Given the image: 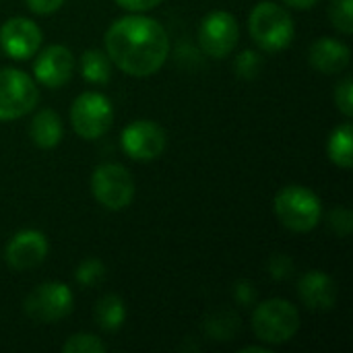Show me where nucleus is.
I'll return each instance as SVG.
<instances>
[{
	"label": "nucleus",
	"mask_w": 353,
	"mask_h": 353,
	"mask_svg": "<svg viewBox=\"0 0 353 353\" xmlns=\"http://www.w3.org/2000/svg\"><path fill=\"white\" fill-rule=\"evenodd\" d=\"M105 54L130 77H151L168 60V31L149 17L126 14L116 19L105 31Z\"/></svg>",
	"instance_id": "f257e3e1"
},
{
	"label": "nucleus",
	"mask_w": 353,
	"mask_h": 353,
	"mask_svg": "<svg viewBox=\"0 0 353 353\" xmlns=\"http://www.w3.org/2000/svg\"><path fill=\"white\" fill-rule=\"evenodd\" d=\"M248 31L254 43L265 52H279L294 39L292 14L275 2H259L248 17Z\"/></svg>",
	"instance_id": "f03ea898"
},
{
	"label": "nucleus",
	"mask_w": 353,
	"mask_h": 353,
	"mask_svg": "<svg viewBox=\"0 0 353 353\" xmlns=\"http://www.w3.org/2000/svg\"><path fill=\"white\" fill-rule=\"evenodd\" d=\"M273 207L281 225L298 234L314 230L323 215V203L316 192L298 184L281 188L275 194Z\"/></svg>",
	"instance_id": "7ed1b4c3"
},
{
	"label": "nucleus",
	"mask_w": 353,
	"mask_h": 353,
	"mask_svg": "<svg viewBox=\"0 0 353 353\" xmlns=\"http://www.w3.org/2000/svg\"><path fill=\"white\" fill-rule=\"evenodd\" d=\"M300 329L298 308L281 298L267 300L259 304L252 312V331L254 335L271 345L288 343L296 337Z\"/></svg>",
	"instance_id": "20e7f679"
},
{
	"label": "nucleus",
	"mask_w": 353,
	"mask_h": 353,
	"mask_svg": "<svg viewBox=\"0 0 353 353\" xmlns=\"http://www.w3.org/2000/svg\"><path fill=\"white\" fill-rule=\"evenodd\" d=\"M39 101L37 83L19 68L0 70V122L29 114Z\"/></svg>",
	"instance_id": "39448f33"
},
{
	"label": "nucleus",
	"mask_w": 353,
	"mask_h": 353,
	"mask_svg": "<svg viewBox=\"0 0 353 353\" xmlns=\"http://www.w3.org/2000/svg\"><path fill=\"white\" fill-rule=\"evenodd\" d=\"M91 190L101 207L122 211L134 199V180L124 165L101 163L91 176Z\"/></svg>",
	"instance_id": "423d86ee"
},
{
	"label": "nucleus",
	"mask_w": 353,
	"mask_h": 353,
	"mask_svg": "<svg viewBox=\"0 0 353 353\" xmlns=\"http://www.w3.org/2000/svg\"><path fill=\"white\" fill-rule=\"evenodd\" d=\"M70 122L81 139H99L110 130L114 122L112 101L97 91L81 93L70 108Z\"/></svg>",
	"instance_id": "0eeeda50"
},
{
	"label": "nucleus",
	"mask_w": 353,
	"mask_h": 353,
	"mask_svg": "<svg viewBox=\"0 0 353 353\" xmlns=\"http://www.w3.org/2000/svg\"><path fill=\"white\" fill-rule=\"evenodd\" d=\"M72 292L66 283L48 281L37 285L23 302L25 314L41 325H52L72 312Z\"/></svg>",
	"instance_id": "6e6552de"
},
{
	"label": "nucleus",
	"mask_w": 353,
	"mask_h": 353,
	"mask_svg": "<svg viewBox=\"0 0 353 353\" xmlns=\"http://www.w3.org/2000/svg\"><path fill=\"white\" fill-rule=\"evenodd\" d=\"M240 39V27L232 12L213 10L209 12L199 27L201 50L211 58H225L234 52Z\"/></svg>",
	"instance_id": "1a4fd4ad"
},
{
	"label": "nucleus",
	"mask_w": 353,
	"mask_h": 353,
	"mask_svg": "<svg viewBox=\"0 0 353 353\" xmlns=\"http://www.w3.org/2000/svg\"><path fill=\"white\" fill-rule=\"evenodd\" d=\"M122 149L130 159L151 161L157 159L165 149V132L157 122L134 120L122 130Z\"/></svg>",
	"instance_id": "9d476101"
},
{
	"label": "nucleus",
	"mask_w": 353,
	"mask_h": 353,
	"mask_svg": "<svg viewBox=\"0 0 353 353\" xmlns=\"http://www.w3.org/2000/svg\"><path fill=\"white\" fill-rule=\"evenodd\" d=\"M41 29L27 17H12L0 27V46L14 60H27L41 46Z\"/></svg>",
	"instance_id": "9b49d317"
},
{
	"label": "nucleus",
	"mask_w": 353,
	"mask_h": 353,
	"mask_svg": "<svg viewBox=\"0 0 353 353\" xmlns=\"http://www.w3.org/2000/svg\"><path fill=\"white\" fill-rule=\"evenodd\" d=\"M48 248V240L41 232L21 230L8 240L4 248V259L14 271H31L46 261Z\"/></svg>",
	"instance_id": "f8f14e48"
},
{
	"label": "nucleus",
	"mask_w": 353,
	"mask_h": 353,
	"mask_svg": "<svg viewBox=\"0 0 353 353\" xmlns=\"http://www.w3.org/2000/svg\"><path fill=\"white\" fill-rule=\"evenodd\" d=\"M72 68H74V60L70 50L56 43L41 50L33 62L35 79L48 89H58L66 85L72 77Z\"/></svg>",
	"instance_id": "ddd939ff"
},
{
	"label": "nucleus",
	"mask_w": 353,
	"mask_h": 353,
	"mask_svg": "<svg viewBox=\"0 0 353 353\" xmlns=\"http://www.w3.org/2000/svg\"><path fill=\"white\" fill-rule=\"evenodd\" d=\"M298 296L310 310H331L337 300V285L335 281L323 271H308L298 281Z\"/></svg>",
	"instance_id": "4468645a"
},
{
	"label": "nucleus",
	"mask_w": 353,
	"mask_h": 353,
	"mask_svg": "<svg viewBox=\"0 0 353 353\" xmlns=\"http://www.w3.org/2000/svg\"><path fill=\"white\" fill-rule=\"evenodd\" d=\"M352 58L350 48L343 41H337L333 37H321L316 39L308 50V60L314 70L323 74H335L347 68Z\"/></svg>",
	"instance_id": "2eb2a0df"
},
{
	"label": "nucleus",
	"mask_w": 353,
	"mask_h": 353,
	"mask_svg": "<svg viewBox=\"0 0 353 353\" xmlns=\"http://www.w3.org/2000/svg\"><path fill=\"white\" fill-rule=\"evenodd\" d=\"M62 120L54 110H39L29 126V137L39 149H54L62 141Z\"/></svg>",
	"instance_id": "dca6fc26"
},
{
	"label": "nucleus",
	"mask_w": 353,
	"mask_h": 353,
	"mask_svg": "<svg viewBox=\"0 0 353 353\" xmlns=\"http://www.w3.org/2000/svg\"><path fill=\"white\" fill-rule=\"evenodd\" d=\"M353 126L352 122H343L337 128H333L329 143H327V153L329 159L343 170H350L353 163Z\"/></svg>",
	"instance_id": "f3484780"
},
{
	"label": "nucleus",
	"mask_w": 353,
	"mask_h": 353,
	"mask_svg": "<svg viewBox=\"0 0 353 353\" xmlns=\"http://www.w3.org/2000/svg\"><path fill=\"white\" fill-rule=\"evenodd\" d=\"M93 316L101 331H116L126 321V306L118 296L110 294V296H103L97 300Z\"/></svg>",
	"instance_id": "a211bd4d"
},
{
	"label": "nucleus",
	"mask_w": 353,
	"mask_h": 353,
	"mask_svg": "<svg viewBox=\"0 0 353 353\" xmlns=\"http://www.w3.org/2000/svg\"><path fill=\"white\" fill-rule=\"evenodd\" d=\"M83 79L95 85H103L112 79V60L101 50H85L81 56Z\"/></svg>",
	"instance_id": "6ab92c4d"
},
{
	"label": "nucleus",
	"mask_w": 353,
	"mask_h": 353,
	"mask_svg": "<svg viewBox=\"0 0 353 353\" xmlns=\"http://www.w3.org/2000/svg\"><path fill=\"white\" fill-rule=\"evenodd\" d=\"M236 329H240V323H238V319H236L232 312H217V314L209 316L207 323H205V331H207L213 339H223V341H228V339L234 337Z\"/></svg>",
	"instance_id": "aec40b11"
},
{
	"label": "nucleus",
	"mask_w": 353,
	"mask_h": 353,
	"mask_svg": "<svg viewBox=\"0 0 353 353\" xmlns=\"http://www.w3.org/2000/svg\"><path fill=\"white\" fill-rule=\"evenodd\" d=\"M329 17L337 31L343 35L353 33V0H331L329 2Z\"/></svg>",
	"instance_id": "412c9836"
},
{
	"label": "nucleus",
	"mask_w": 353,
	"mask_h": 353,
	"mask_svg": "<svg viewBox=\"0 0 353 353\" xmlns=\"http://www.w3.org/2000/svg\"><path fill=\"white\" fill-rule=\"evenodd\" d=\"M64 353H103L105 352V343L89 333H77L70 335L66 339V343L62 345Z\"/></svg>",
	"instance_id": "4be33fe9"
},
{
	"label": "nucleus",
	"mask_w": 353,
	"mask_h": 353,
	"mask_svg": "<svg viewBox=\"0 0 353 353\" xmlns=\"http://www.w3.org/2000/svg\"><path fill=\"white\" fill-rule=\"evenodd\" d=\"M234 70L240 79H256L263 70V58L254 50H244L234 60Z\"/></svg>",
	"instance_id": "5701e85b"
},
{
	"label": "nucleus",
	"mask_w": 353,
	"mask_h": 353,
	"mask_svg": "<svg viewBox=\"0 0 353 353\" xmlns=\"http://www.w3.org/2000/svg\"><path fill=\"white\" fill-rule=\"evenodd\" d=\"M74 277H77V281H79L81 285L93 288V285L101 283V279L105 277V267H103V263L97 261V259H87V261H83V263L77 267Z\"/></svg>",
	"instance_id": "b1692460"
},
{
	"label": "nucleus",
	"mask_w": 353,
	"mask_h": 353,
	"mask_svg": "<svg viewBox=\"0 0 353 353\" xmlns=\"http://www.w3.org/2000/svg\"><path fill=\"white\" fill-rule=\"evenodd\" d=\"M335 103L339 108V112L345 118L353 116V81L350 77H345L337 87H335Z\"/></svg>",
	"instance_id": "393cba45"
},
{
	"label": "nucleus",
	"mask_w": 353,
	"mask_h": 353,
	"mask_svg": "<svg viewBox=\"0 0 353 353\" xmlns=\"http://www.w3.org/2000/svg\"><path fill=\"white\" fill-rule=\"evenodd\" d=\"M329 228L337 234V236H350L353 230V215L350 209L337 207L329 213Z\"/></svg>",
	"instance_id": "a878e982"
},
{
	"label": "nucleus",
	"mask_w": 353,
	"mask_h": 353,
	"mask_svg": "<svg viewBox=\"0 0 353 353\" xmlns=\"http://www.w3.org/2000/svg\"><path fill=\"white\" fill-rule=\"evenodd\" d=\"M267 271H269V275L273 279L283 281V279H288L294 273V261L290 256H285V254H275V256L269 259Z\"/></svg>",
	"instance_id": "bb28decb"
},
{
	"label": "nucleus",
	"mask_w": 353,
	"mask_h": 353,
	"mask_svg": "<svg viewBox=\"0 0 353 353\" xmlns=\"http://www.w3.org/2000/svg\"><path fill=\"white\" fill-rule=\"evenodd\" d=\"M234 298L242 304V306H250L256 298V290L250 281L242 279L234 285Z\"/></svg>",
	"instance_id": "cd10ccee"
},
{
	"label": "nucleus",
	"mask_w": 353,
	"mask_h": 353,
	"mask_svg": "<svg viewBox=\"0 0 353 353\" xmlns=\"http://www.w3.org/2000/svg\"><path fill=\"white\" fill-rule=\"evenodd\" d=\"M29 10H33L35 14H52L56 12L64 0H25Z\"/></svg>",
	"instance_id": "c85d7f7f"
},
{
	"label": "nucleus",
	"mask_w": 353,
	"mask_h": 353,
	"mask_svg": "<svg viewBox=\"0 0 353 353\" xmlns=\"http://www.w3.org/2000/svg\"><path fill=\"white\" fill-rule=\"evenodd\" d=\"M116 2L130 12H143V10H151V8L159 6L163 0H116Z\"/></svg>",
	"instance_id": "c756f323"
},
{
	"label": "nucleus",
	"mask_w": 353,
	"mask_h": 353,
	"mask_svg": "<svg viewBox=\"0 0 353 353\" xmlns=\"http://www.w3.org/2000/svg\"><path fill=\"white\" fill-rule=\"evenodd\" d=\"M288 6H292V8H298V10H302V8H312L319 0H283Z\"/></svg>",
	"instance_id": "7c9ffc66"
},
{
	"label": "nucleus",
	"mask_w": 353,
	"mask_h": 353,
	"mask_svg": "<svg viewBox=\"0 0 353 353\" xmlns=\"http://www.w3.org/2000/svg\"><path fill=\"white\" fill-rule=\"evenodd\" d=\"M269 352V347H261V345H248V347H244L242 353H267Z\"/></svg>",
	"instance_id": "2f4dec72"
}]
</instances>
